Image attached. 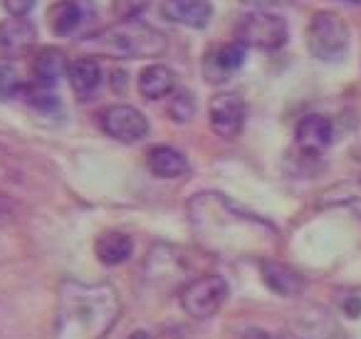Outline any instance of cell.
<instances>
[{
  "label": "cell",
  "instance_id": "cell-1",
  "mask_svg": "<svg viewBox=\"0 0 361 339\" xmlns=\"http://www.w3.org/2000/svg\"><path fill=\"white\" fill-rule=\"evenodd\" d=\"M87 45L94 55L111 60H144L159 57L166 52V35L141 18L134 20H116L114 25L87 37Z\"/></svg>",
  "mask_w": 361,
  "mask_h": 339
},
{
  "label": "cell",
  "instance_id": "cell-2",
  "mask_svg": "<svg viewBox=\"0 0 361 339\" xmlns=\"http://www.w3.org/2000/svg\"><path fill=\"white\" fill-rule=\"evenodd\" d=\"M351 45L349 25L341 16L331 11L314 13L307 25V47L322 62H339L346 57Z\"/></svg>",
  "mask_w": 361,
  "mask_h": 339
},
{
  "label": "cell",
  "instance_id": "cell-3",
  "mask_svg": "<svg viewBox=\"0 0 361 339\" xmlns=\"http://www.w3.org/2000/svg\"><path fill=\"white\" fill-rule=\"evenodd\" d=\"M290 37L287 20L270 11H247L235 20V40L245 47L275 52L285 47Z\"/></svg>",
  "mask_w": 361,
  "mask_h": 339
},
{
  "label": "cell",
  "instance_id": "cell-4",
  "mask_svg": "<svg viewBox=\"0 0 361 339\" xmlns=\"http://www.w3.org/2000/svg\"><path fill=\"white\" fill-rule=\"evenodd\" d=\"M180 307L193 319H208L223 307L228 299V282L216 273H206L193 278L180 290Z\"/></svg>",
  "mask_w": 361,
  "mask_h": 339
},
{
  "label": "cell",
  "instance_id": "cell-5",
  "mask_svg": "<svg viewBox=\"0 0 361 339\" xmlns=\"http://www.w3.org/2000/svg\"><path fill=\"white\" fill-rule=\"evenodd\" d=\"M99 124L106 136L121 141V144H136L149 134V119L136 107L111 105L102 112Z\"/></svg>",
  "mask_w": 361,
  "mask_h": 339
},
{
  "label": "cell",
  "instance_id": "cell-6",
  "mask_svg": "<svg viewBox=\"0 0 361 339\" xmlns=\"http://www.w3.org/2000/svg\"><path fill=\"white\" fill-rule=\"evenodd\" d=\"M245 57L247 47L240 45L238 40L211 45L206 50V55H203V77H206L208 85H223V82H228L233 75L240 72V67L245 65Z\"/></svg>",
  "mask_w": 361,
  "mask_h": 339
},
{
  "label": "cell",
  "instance_id": "cell-7",
  "mask_svg": "<svg viewBox=\"0 0 361 339\" xmlns=\"http://www.w3.org/2000/svg\"><path fill=\"white\" fill-rule=\"evenodd\" d=\"M208 121L221 139H235L245 126V102L233 92H218L208 105Z\"/></svg>",
  "mask_w": 361,
  "mask_h": 339
},
{
  "label": "cell",
  "instance_id": "cell-8",
  "mask_svg": "<svg viewBox=\"0 0 361 339\" xmlns=\"http://www.w3.org/2000/svg\"><path fill=\"white\" fill-rule=\"evenodd\" d=\"M94 11H92L90 0H57L47 8V25L55 37H72L92 20Z\"/></svg>",
  "mask_w": 361,
  "mask_h": 339
},
{
  "label": "cell",
  "instance_id": "cell-9",
  "mask_svg": "<svg viewBox=\"0 0 361 339\" xmlns=\"http://www.w3.org/2000/svg\"><path fill=\"white\" fill-rule=\"evenodd\" d=\"M37 47V28L27 18H8L0 23V60H20Z\"/></svg>",
  "mask_w": 361,
  "mask_h": 339
},
{
  "label": "cell",
  "instance_id": "cell-10",
  "mask_svg": "<svg viewBox=\"0 0 361 339\" xmlns=\"http://www.w3.org/2000/svg\"><path fill=\"white\" fill-rule=\"evenodd\" d=\"M331 139H334V126L331 119L324 114H307L305 119H300L295 131L297 149L305 151L310 156L322 154L324 149H329Z\"/></svg>",
  "mask_w": 361,
  "mask_h": 339
},
{
  "label": "cell",
  "instance_id": "cell-11",
  "mask_svg": "<svg viewBox=\"0 0 361 339\" xmlns=\"http://www.w3.org/2000/svg\"><path fill=\"white\" fill-rule=\"evenodd\" d=\"M161 16L176 25H186L193 30H203L213 18L211 0H164Z\"/></svg>",
  "mask_w": 361,
  "mask_h": 339
},
{
  "label": "cell",
  "instance_id": "cell-12",
  "mask_svg": "<svg viewBox=\"0 0 361 339\" xmlns=\"http://www.w3.org/2000/svg\"><path fill=\"white\" fill-rule=\"evenodd\" d=\"M70 70V60L60 47H40L30 57V82L55 87L62 75Z\"/></svg>",
  "mask_w": 361,
  "mask_h": 339
},
{
  "label": "cell",
  "instance_id": "cell-13",
  "mask_svg": "<svg viewBox=\"0 0 361 339\" xmlns=\"http://www.w3.org/2000/svg\"><path fill=\"white\" fill-rule=\"evenodd\" d=\"M136 87H139V95L149 102L156 100H166L176 92V75L171 67L161 65V62H154V65H146L144 70L139 72V80H136Z\"/></svg>",
  "mask_w": 361,
  "mask_h": 339
},
{
  "label": "cell",
  "instance_id": "cell-14",
  "mask_svg": "<svg viewBox=\"0 0 361 339\" xmlns=\"http://www.w3.org/2000/svg\"><path fill=\"white\" fill-rule=\"evenodd\" d=\"M67 77H70L72 92H75L80 100H90V97L99 90L102 65L97 62V57H92V55L77 57L75 62H70Z\"/></svg>",
  "mask_w": 361,
  "mask_h": 339
},
{
  "label": "cell",
  "instance_id": "cell-15",
  "mask_svg": "<svg viewBox=\"0 0 361 339\" xmlns=\"http://www.w3.org/2000/svg\"><path fill=\"white\" fill-rule=\"evenodd\" d=\"M131 253H134V240L126 233H121V230H104L94 243L97 260L102 265H106V268L126 263L131 258Z\"/></svg>",
  "mask_w": 361,
  "mask_h": 339
},
{
  "label": "cell",
  "instance_id": "cell-16",
  "mask_svg": "<svg viewBox=\"0 0 361 339\" xmlns=\"http://www.w3.org/2000/svg\"><path fill=\"white\" fill-rule=\"evenodd\" d=\"M146 166L159 179H180L188 171L186 156L180 154V151L171 149V146H154L146 154Z\"/></svg>",
  "mask_w": 361,
  "mask_h": 339
},
{
  "label": "cell",
  "instance_id": "cell-17",
  "mask_svg": "<svg viewBox=\"0 0 361 339\" xmlns=\"http://www.w3.org/2000/svg\"><path fill=\"white\" fill-rule=\"evenodd\" d=\"M260 270H262V280H265L267 287H270L272 292L282 295V297H295V295H300L302 287H305L300 275L282 263H272L270 260V263H262Z\"/></svg>",
  "mask_w": 361,
  "mask_h": 339
},
{
  "label": "cell",
  "instance_id": "cell-18",
  "mask_svg": "<svg viewBox=\"0 0 361 339\" xmlns=\"http://www.w3.org/2000/svg\"><path fill=\"white\" fill-rule=\"evenodd\" d=\"M18 97H23L25 105L32 107V109H37V112H55L57 107H60V100L55 97L52 87L37 85V82H27V85H23V90Z\"/></svg>",
  "mask_w": 361,
  "mask_h": 339
},
{
  "label": "cell",
  "instance_id": "cell-19",
  "mask_svg": "<svg viewBox=\"0 0 361 339\" xmlns=\"http://www.w3.org/2000/svg\"><path fill=\"white\" fill-rule=\"evenodd\" d=\"M169 117L173 121H180V124H186V121L193 119L196 114V102H193V95L186 90H176L169 100V107H166Z\"/></svg>",
  "mask_w": 361,
  "mask_h": 339
},
{
  "label": "cell",
  "instance_id": "cell-20",
  "mask_svg": "<svg viewBox=\"0 0 361 339\" xmlns=\"http://www.w3.org/2000/svg\"><path fill=\"white\" fill-rule=\"evenodd\" d=\"M23 90L20 75L16 72V67H11L8 62H0V100H11L18 97Z\"/></svg>",
  "mask_w": 361,
  "mask_h": 339
},
{
  "label": "cell",
  "instance_id": "cell-21",
  "mask_svg": "<svg viewBox=\"0 0 361 339\" xmlns=\"http://www.w3.org/2000/svg\"><path fill=\"white\" fill-rule=\"evenodd\" d=\"M146 6L149 0H114V16L119 20H134V18H141Z\"/></svg>",
  "mask_w": 361,
  "mask_h": 339
},
{
  "label": "cell",
  "instance_id": "cell-22",
  "mask_svg": "<svg viewBox=\"0 0 361 339\" xmlns=\"http://www.w3.org/2000/svg\"><path fill=\"white\" fill-rule=\"evenodd\" d=\"M37 0H3V8L11 18H27Z\"/></svg>",
  "mask_w": 361,
  "mask_h": 339
},
{
  "label": "cell",
  "instance_id": "cell-23",
  "mask_svg": "<svg viewBox=\"0 0 361 339\" xmlns=\"http://www.w3.org/2000/svg\"><path fill=\"white\" fill-rule=\"evenodd\" d=\"M243 3H247V6H270L275 0H243Z\"/></svg>",
  "mask_w": 361,
  "mask_h": 339
},
{
  "label": "cell",
  "instance_id": "cell-24",
  "mask_svg": "<svg viewBox=\"0 0 361 339\" xmlns=\"http://www.w3.org/2000/svg\"><path fill=\"white\" fill-rule=\"evenodd\" d=\"M129 339H154V337H151L149 332H134V334H131ZM156 339H159V337H156Z\"/></svg>",
  "mask_w": 361,
  "mask_h": 339
},
{
  "label": "cell",
  "instance_id": "cell-25",
  "mask_svg": "<svg viewBox=\"0 0 361 339\" xmlns=\"http://www.w3.org/2000/svg\"><path fill=\"white\" fill-rule=\"evenodd\" d=\"M346 3H361V0H346Z\"/></svg>",
  "mask_w": 361,
  "mask_h": 339
}]
</instances>
